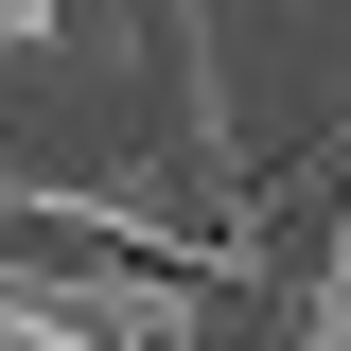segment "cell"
Masks as SVG:
<instances>
[{
	"mask_svg": "<svg viewBox=\"0 0 351 351\" xmlns=\"http://www.w3.org/2000/svg\"><path fill=\"white\" fill-rule=\"evenodd\" d=\"M316 351H351V246L316 263Z\"/></svg>",
	"mask_w": 351,
	"mask_h": 351,
	"instance_id": "1",
	"label": "cell"
}]
</instances>
